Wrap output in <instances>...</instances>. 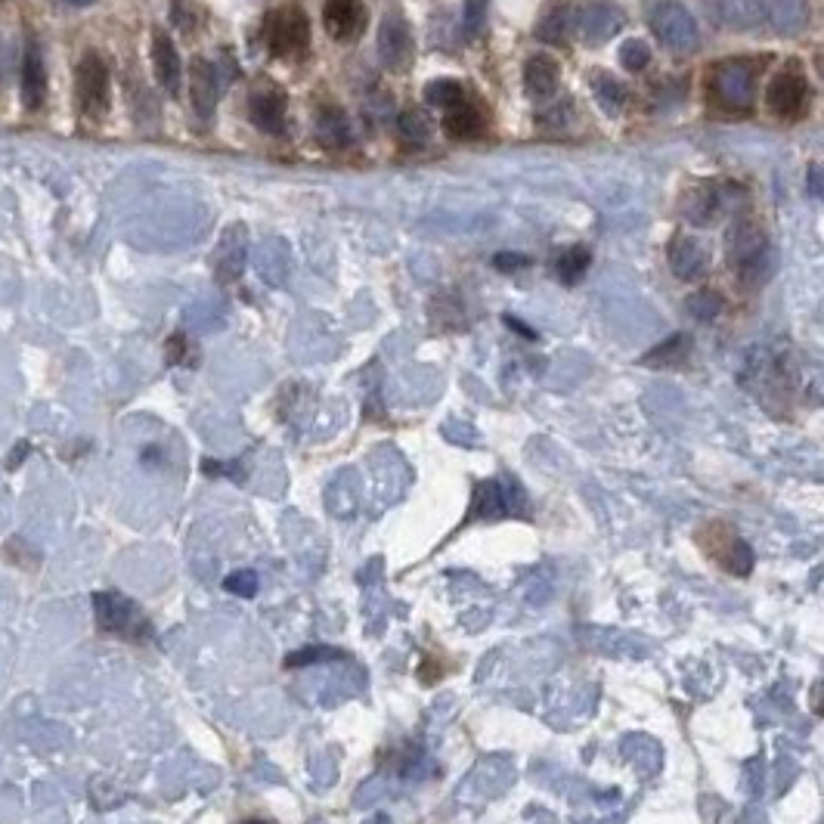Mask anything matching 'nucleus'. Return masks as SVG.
Returning <instances> with one entry per match:
<instances>
[{
    "mask_svg": "<svg viewBox=\"0 0 824 824\" xmlns=\"http://www.w3.org/2000/svg\"><path fill=\"white\" fill-rule=\"evenodd\" d=\"M694 546L701 549V555L719 570V574L732 580H747L756 567L753 546L741 536V530L725 521V518H710L694 530Z\"/></svg>",
    "mask_w": 824,
    "mask_h": 824,
    "instance_id": "f257e3e1",
    "label": "nucleus"
},
{
    "mask_svg": "<svg viewBox=\"0 0 824 824\" xmlns=\"http://www.w3.org/2000/svg\"><path fill=\"white\" fill-rule=\"evenodd\" d=\"M93 623L109 639L128 642V645H149L152 642V623L146 611L134 598L121 592H93Z\"/></svg>",
    "mask_w": 824,
    "mask_h": 824,
    "instance_id": "f03ea898",
    "label": "nucleus"
},
{
    "mask_svg": "<svg viewBox=\"0 0 824 824\" xmlns=\"http://www.w3.org/2000/svg\"><path fill=\"white\" fill-rule=\"evenodd\" d=\"M725 248H728V261L735 264V270L741 273V282L750 285V289L763 285L772 276L775 270L772 245L753 220H732V227L725 230Z\"/></svg>",
    "mask_w": 824,
    "mask_h": 824,
    "instance_id": "7ed1b4c3",
    "label": "nucleus"
},
{
    "mask_svg": "<svg viewBox=\"0 0 824 824\" xmlns=\"http://www.w3.org/2000/svg\"><path fill=\"white\" fill-rule=\"evenodd\" d=\"M648 19L657 41L673 53H691L697 41H701V35H697V19L679 0H657Z\"/></svg>",
    "mask_w": 824,
    "mask_h": 824,
    "instance_id": "20e7f679",
    "label": "nucleus"
},
{
    "mask_svg": "<svg viewBox=\"0 0 824 824\" xmlns=\"http://www.w3.org/2000/svg\"><path fill=\"white\" fill-rule=\"evenodd\" d=\"M512 515H527V499L521 490L509 481H484L474 484L471 493V512L465 521H496V518H512Z\"/></svg>",
    "mask_w": 824,
    "mask_h": 824,
    "instance_id": "39448f33",
    "label": "nucleus"
},
{
    "mask_svg": "<svg viewBox=\"0 0 824 824\" xmlns=\"http://www.w3.org/2000/svg\"><path fill=\"white\" fill-rule=\"evenodd\" d=\"M75 90H78V103L81 112L90 118H103L109 112L112 103V81H109V69L100 56H84L78 62V75H75Z\"/></svg>",
    "mask_w": 824,
    "mask_h": 824,
    "instance_id": "423d86ee",
    "label": "nucleus"
},
{
    "mask_svg": "<svg viewBox=\"0 0 824 824\" xmlns=\"http://www.w3.org/2000/svg\"><path fill=\"white\" fill-rule=\"evenodd\" d=\"M310 44V22L298 7H282L267 19V47L276 56H301Z\"/></svg>",
    "mask_w": 824,
    "mask_h": 824,
    "instance_id": "0eeeda50",
    "label": "nucleus"
},
{
    "mask_svg": "<svg viewBox=\"0 0 824 824\" xmlns=\"http://www.w3.org/2000/svg\"><path fill=\"white\" fill-rule=\"evenodd\" d=\"M753 66L744 59H728L722 66H716L713 72V97L725 106V109H750L753 106Z\"/></svg>",
    "mask_w": 824,
    "mask_h": 824,
    "instance_id": "6e6552de",
    "label": "nucleus"
},
{
    "mask_svg": "<svg viewBox=\"0 0 824 824\" xmlns=\"http://www.w3.org/2000/svg\"><path fill=\"white\" fill-rule=\"evenodd\" d=\"M626 13L611 4V0H589V4L574 7V25H577V38L586 44H605L611 41L617 31L623 28Z\"/></svg>",
    "mask_w": 824,
    "mask_h": 824,
    "instance_id": "1a4fd4ad",
    "label": "nucleus"
},
{
    "mask_svg": "<svg viewBox=\"0 0 824 824\" xmlns=\"http://www.w3.org/2000/svg\"><path fill=\"white\" fill-rule=\"evenodd\" d=\"M806 100H809V87H806V78L797 72V69H784L772 78L769 90H766V103L769 109L784 118V121H794L803 115L806 109Z\"/></svg>",
    "mask_w": 824,
    "mask_h": 824,
    "instance_id": "9d476101",
    "label": "nucleus"
},
{
    "mask_svg": "<svg viewBox=\"0 0 824 824\" xmlns=\"http://www.w3.org/2000/svg\"><path fill=\"white\" fill-rule=\"evenodd\" d=\"M378 59L391 72H403L412 62V35L400 16H388L378 28Z\"/></svg>",
    "mask_w": 824,
    "mask_h": 824,
    "instance_id": "9b49d317",
    "label": "nucleus"
},
{
    "mask_svg": "<svg viewBox=\"0 0 824 824\" xmlns=\"http://www.w3.org/2000/svg\"><path fill=\"white\" fill-rule=\"evenodd\" d=\"M369 13L360 0H326L323 25L335 41H354L363 35Z\"/></svg>",
    "mask_w": 824,
    "mask_h": 824,
    "instance_id": "f8f14e48",
    "label": "nucleus"
},
{
    "mask_svg": "<svg viewBox=\"0 0 824 824\" xmlns=\"http://www.w3.org/2000/svg\"><path fill=\"white\" fill-rule=\"evenodd\" d=\"M19 84H22V103H25V109H31V112L41 109L44 100H47V66H44V56H41V50L35 44L25 50Z\"/></svg>",
    "mask_w": 824,
    "mask_h": 824,
    "instance_id": "ddd939ff",
    "label": "nucleus"
},
{
    "mask_svg": "<svg viewBox=\"0 0 824 824\" xmlns=\"http://www.w3.org/2000/svg\"><path fill=\"white\" fill-rule=\"evenodd\" d=\"M670 267L679 279H701L710 267L707 251L701 248V242H694L688 236H676L667 248Z\"/></svg>",
    "mask_w": 824,
    "mask_h": 824,
    "instance_id": "4468645a",
    "label": "nucleus"
},
{
    "mask_svg": "<svg viewBox=\"0 0 824 824\" xmlns=\"http://www.w3.org/2000/svg\"><path fill=\"white\" fill-rule=\"evenodd\" d=\"M558 81H561V72H558V62L546 53H536L527 59L524 66V87L530 93V100H552V93L558 90Z\"/></svg>",
    "mask_w": 824,
    "mask_h": 824,
    "instance_id": "2eb2a0df",
    "label": "nucleus"
},
{
    "mask_svg": "<svg viewBox=\"0 0 824 824\" xmlns=\"http://www.w3.org/2000/svg\"><path fill=\"white\" fill-rule=\"evenodd\" d=\"M248 115L255 121V128L264 134H282L285 128V97L282 90H261L251 97Z\"/></svg>",
    "mask_w": 824,
    "mask_h": 824,
    "instance_id": "dca6fc26",
    "label": "nucleus"
},
{
    "mask_svg": "<svg viewBox=\"0 0 824 824\" xmlns=\"http://www.w3.org/2000/svg\"><path fill=\"white\" fill-rule=\"evenodd\" d=\"M766 10V25L778 35H797L809 22V7L806 0H763Z\"/></svg>",
    "mask_w": 824,
    "mask_h": 824,
    "instance_id": "f3484780",
    "label": "nucleus"
},
{
    "mask_svg": "<svg viewBox=\"0 0 824 824\" xmlns=\"http://www.w3.org/2000/svg\"><path fill=\"white\" fill-rule=\"evenodd\" d=\"M716 19L725 28L750 31L766 25V10L763 0H716Z\"/></svg>",
    "mask_w": 824,
    "mask_h": 824,
    "instance_id": "a211bd4d",
    "label": "nucleus"
},
{
    "mask_svg": "<svg viewBox=\"0 0 824 824\" xmlns=\"http://www.w3.org/2000/svg\"><path fill=\"white\" fill-rule=\"evenodd\" d=\"M152 62H155V75H158V81H162V87L177 93L180 75H183V62H180V53H177L174 41L168 35H162V31H158L155 44H152Z\"/></svg>",
    "mask_w": 824,
    "mask_h": 824,
    "instance_id": "6ab92c4d",
    "label": "nucleus"
},
{
    "mask_svg": "<svg viewBox=\"0 0 824 824\" xmlns=\"http://www.w3.org/2000/svg\"><path fill=\"white\" fill-rule=\"evenodd\" d=\"M536 38L546 44H567L577 38V25H574V7H558L552 10L540 28H536Z\"/></svg>",
    "mask_w": 824,
    "mask_h": 824,
    "instance_id": "aec40b11",
    "label": "nucleus"
},
{
    "mask_svg": "<svg viewBox=\"0 0 824 824\" xmlns=\"http://www.w3.org/2000/svg\"><path fill=\"white\" fill-rule=\"evenodd\" d=\"M316 137H320L326 146L338 149L351 140V124H347V115L335 106H323L316 112Z\"/></svg>",
    "mask_w": 824,
    "mask_h": 824,
    "instance_id": "412c9836",
    "label": "nucleus"
},
{
    "mask_svg": "<svg viewBox=\"0 0 824 824\" xmlns=\"http://www.w3.org/2000/svg\"><path fill=\"white\" fill-rule=\"evenodd\" d=\"M193 106L199 115L211 118L217 106V78L208 62H196L193 66Z\"/></svg>",
    "mask_w": 824,
    "mask_h": 824,
    "instance_id": "4be33fe9",
    "label": "nucleus"
},
{
    "mask_svg": "<svg viewBox=\"0 0 824 824\" xmlns=\"http://www.w3.org/2000/svg\"><path fill=\"white\" fill-rule=\"evenodd\" d=\"M481 128H484L481 115L474 112V109H468L465 103L456 106V109H450L447 118H443V131H447L453 140H471V137L481 134Z\"/></svg>",
    "mask_w": 824,
    "mask_h": 824,
    "instance_id": "5701e85b",
    "label": "nucleus"
},
{
    "mask_svg": "<svg viewBox=\"0 0 824 824\" xmlns=\"http://www.w3.org/2000/svg\"><path fill=\"white\" fill-rule=\"evenodd\" d=\"M589 261H592L589 248L574 245V248L561 251V258H558V264H555V273H558V279H561L564 285H574V282H580V279L586 276Z\"/></svg>",
    "mask_w": 824,
    "mask_h": 824,
    "instance_id": "b1692460",
    "label": "nucleus"
},
{
    "mask_svg": "<svg viewBox=\"0 0 824 824\" xmlns=\"http://www.w3.org/2000/svg\"><path fill=\"white\" fill-rule=\"evenodd\" d=\"M592 90H595L598 103L605 106V109H611V112H617V109L626 103V90H623V84H620L614 75H608V72L592 75Z\"/></svg>",
    "mask_w": 824,
    "mask_h": 824,
    "instance_id": "393cba45",
    "label": "nucleus"
},
{
    "mask_svg": "<svg viewBox=\"0 0 824 824\" xmlns=\"http://www.w3.org/2000/svg\"><path fill=\"white\" fill-rule=\"evenodd\" d=\"M453 667H456V663H453L447 654H443L440 648H431V651L422 654V663H419L416 673H419V682H422V685H437Z\"/></svg>",
    "mask_w": 824,
    "mask_h": 824,
    "instance_id": "a878e982",
    "label": "nucleus"
},
{
    "mask_svg": "<svg viewBox=\"0 0 824 824\" xmlns=\"http://www.w3.org/2000/svg\"><path fill=\"white\" fill-rule=\"evenodd\" d=\"M688 347H691L688 335H673V338L663 341L660 347H654V351L645 357V363H651V366H676L688 354Z\"/></svg>",
    "mask_w": 824,
    "mask_h": 824,
    "instance_id": "bb28decb",
    "label": "nucleus"
},
{
    "mask_svg": "<svg viewBox=\"0 0 824 824\" xmlns=\"http://www.w3.org/2000/svg\"><path fill=\"white\" fill-rule=\"evenodd\" d=\"M397 131L406 143H425L431 137V118L419 109H409V112L400 115Z\"/></svg>",
    "mask_w": 824,
    "mask_h": 824,
    "instance_id": "cd10ccee",
    "label": "nucleus"
},
{
    "mask_svg": "<svg viewBox=\"0 0 824 824\" xmlns=\"http://www.w3.org/2000/svg\"><path fill=\"white\" fill-rule=\"evenodd\" d=\"M425 97H428V103H434V106L456 109V106L465 103V90H462V84H456V81H431V84L425 87Z\"/></svg>",
    "mask_w": 824,
    "mask_h": 824,
    "instance_id": "c85d7f7f",
    "label": "nucleus"
},
{
    "mask_svg": "<svg viewBox=\"0 0 824 824\" xmlns=\"http://www.w3.org/2000/svg\"><path fill=\"white\" fill-rule=\"evenodd\" d=\"M685 310L691 313V320L710 323V320H716V316L722 313V298L716 292H697V295L688 298Z\"/></svg>",
    "mask_w": 824,
    "mask_h": 824,
    "instance_id": "c756f323",
    "label": "nucleus"
},
{
    "mask_svg": "<svg viewBox=\"0 0 824 824\" xmlns=\"http://www.w3.org/2000/svg\"><path fill=\"white\" fill-rule=\"evenodd\" d=\"M648 59H651V50L642 41H626L620 50V62L629 72H642L648 66Z\"/></svg>",
    "mask_w": 824,
    "mask_h": 824,
    "instance_id": "7c9ffc66",
    "label": "nucleus"
},
{
    "mask_svg": "<svg viewBox=\"0 0 824 824\" xmlns=\"http://www.w3.org/2000/svg\"><path fill=\"white\" fill-rule=\"evenodd\" d=\"M332 657H347V654L338 648H301L285 657V667L292 670V667H304V663H313V660H332Z\"/></svg>",
    "mask_w": 824,
    "mask_h": 824,
    "instance_id": "2f4dec72",
    "label": "nucleus"
},
{
    "mask_svg": "<svg viewBox=\"0 0 824 824\" xmlns=\"http://www.w3.org/2000/svg\"><path fill=\"white\" fill-rule=\"evenodd\" d=\"M224 586L233 592V595H242V598H251L258 592V577H255V570H236V574H230L224 580Z\"/></svg>",
    "mask_w": 824,
    "mask_h": 824,
    "instance_id": "473e14b6",
    "label": "nucleus"
},
{
    "mask_svg": "<svg viewBox=\"0 0 824 824\" xmlns=\"http://www.w3.org/2000/svg\"><path fill=\"white\" fill-rule=\"evenodd\" d=\"M487 4L490 0H465V31L468 35H478L487 22Z\"/></svg>",
    "mask_w": 824,
    "mask_h": 824,
    "instance_id": "72a5a7b5",
    "label": "nucleus"
},
{
    "mask_svg": "<svg viewBox=\"0 0 824 824\" xmlns=\"http://www.w3.org/2000/svg\"><path fill=\"white\" fill-rule=\"evenodd\" d=\"M527 264H530V258L512 255V251H505V255H496V267H502V270H518V267H527Z\"/></svg>",
    "mask_w": 824,
    "mask_h": 824,
    "instance_id": "f704fd0d",
    "label": "nucleus"
},
{
    "mask_svg": "<svg viewBox=\"0 0 824 824\" xmlns=\"http://www.w3.org/2000/svg\"><path fill=\"white\" fill-rule=\"evenodd\" d=\"M809 193L815 196V199H821L824 202V171L815 165V168H809Z\"/></svg>",
    "mask_w": 824,
    "mask_h": 824,
    "instance_id": "c9c22d12",
    "label": "nucleus"
},
{
    "mask_svg": "<svg viewBox=\"0 0 824 824\" xmlns=\"http://www.w3.org/2000/svg\"><path fill=\"white\" fill-rule=\"evenodd\" d=\"M809 707H812L815 716L824 719V682H818V685L812 688V694H809Z\"/></svg>",
    "mask_w": 824,
    "mask_h": 824,
    "instance_id": "e433bc0d",
    "label": "nucleus"
},
{
    "mask_svg": "<svg viewBox=\"0 0 824 824\" xmlns=\"http://www.w3.org/2000/svg\"><path fill=\"white\" fill-rule=\"evenodd\" d=\"M239 824H273L270 818H258V815H251V818H242Z\"/></svg>",
    "mask_w": 824,
    "mask_h": 824,
    "instance_id": "4c0bfd02",
    "label": "nucleus"
},
{
    "mask_svg": "<svg viewBox=\"0 0 824 824\" xmlns=\"http://www.w3.org/2000/svg\"><path fill=\"white\" fill-rule=\"evenodd\" d=\"M62 4H72V7H90L93 0H62Z\"/></svg>",
    "mask_w": 824,
    "mask_h": 824,
    "instance_id": "58836bf2",
    "label": "nucleus"
}]
</instances>
